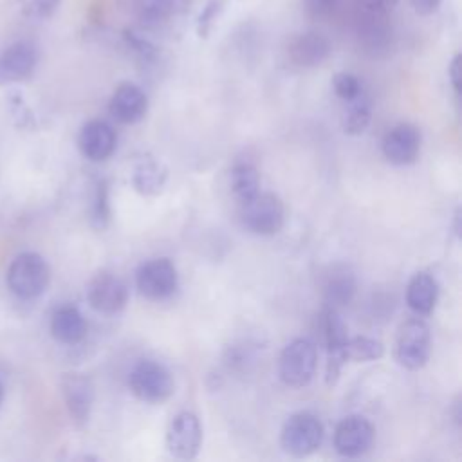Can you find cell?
Here are the masks:
<instances>
[{
  "mask_svg": "<svg viewBox=\"0 0 462 462\" xmlns=\"http://www.w3.org/2000/svg\"><path fill=\"white\" fill-rule=\"evenodd\" d=\"M5 282L9 291L20 300H34L42 296L51 282V269L38 253L25 251L13 258L7 267Z\"/></svg>",
  "mask_w": 462,
  "mask_h": 462,
  "instance_id": "6da1fadb",
  "label": "cell"
},
{
  "mask_svg": "<svg viewBox=\"0 0 462 462\" xmlns=\"http://www.w3.org/2000/svg\"><path fill=\"white\" fill-rule=\"evenodd\" d=\"M238 204L240 220L247 231L260 236H271L283 227L285 208L278 195L260 189L256 195Z\"/></svg>",
  "mask_w": 462,
  "mask_h": 462,
  "instance_id": "7a4b0ae2",
  "label": "cell"
},
{
  "mask_svg": "<svg viewBox=\"0 0 462 462\" xmlns=\"http://www.w3.org/2000/svg\"><path fill=\"white\" fill-rule=\"evenodd\" d=\"M128 388L139 401L161 404L173 395L175 381L168 366L153 359H144L132 368Z\"/></svg>",
  "mask_w": 462,
  "mask_h": 462,
  "instance_id": "3957f363",
  "label": "cell"
},
{
  "mask_svg": "<svg viewBox=\"0 0 462 462\" xmlns=\"http://www.w3.org/2000/svg\"><path fill=\"white\" fill-rule=\"evenodd\" d=\"M323 424L316 415L298 411L283 422L280 431V446L287 455L303 458L318 451L323 442Z\"/></svg>",
  "mask_w": 462,
  "mask_h": 462,
  "instance_id": "277c9868",
  "label": "cell"
},
{
  "mask_svg": "<svg viewBox=\"0 0 462 462\" xmlns=\"http://www.w3.org/2000/svg\"><path fill=\"white\" fill-rule=\"evenodd\" d=\"M316 365V345L307 337H296L283 346L278 357V375L283 384L291 388H303L312 381Z\"/></svg>",
  "mask_w": 462,
  "mask_h": 462,
  "instance_id": "5b68a950",
  "label": "cell"
},
{
  "mask_svg": "<svg viewBox=\"0 0 462 462\" xmlns=\"http://www.w3.org/2000/svg\"><path fill=\"white\" fill-rule=\"evenodd\" d=\"M431 354V332L422 318L406 319L395 337V359L406 370H420Z\"/></svg>",
  "mask_w": 462,
  "mask_h": 462,
  "instance_id": "8992f818",
  "label": "cell"
},
{
  "mask_svg": "<svg viewBox=\"0 0 462 462\" xmlns=\"http://www.w3.org/2000/svg\"><path fill=\"white\" fill-rule=\"evenodd\" d=\"M135 285L141 296L159 301L170 298L175 292L179 285V274L170 258H153L137 269Z\"/></svg>",
  "mask_w": 462,
  "mask_h": 462,
  "instance_id": "52a82bcc",
  "label": "cell"
},
{
  "mask_svg": "<svg viewBox=\"0 0 462 462\" xmlns=\"http://www.w3.org/2000/svg\"><path fill=\"white\" fill-rule=\"evenodd\" d=\"M319 330L323 343L327 346V368H325V379L327 384H336L341 366L346 363L343 357V346L348 339L346 325L343 323L341 316L336 309L325 307L319 316Z\"/></svg>",
  "mask_w": 462,
  "mask_h": 462,
  "instance_id": "ba28073f",
  "label": "cell"
},
{
  "mask_svg": "<svg viewBox=\"0 0 462 462\" xmlns=\"http://www.w3.org/2000/svg\"><path fill=\"white\" fill-rule=\"evenodd\" d=\"M202 446V426L195 413H177L166 430V448L175 458L191 460Z\"/></svg>",
  "mask_w": 462,
  "mask_h": 462,
  "instance_id": "9c48e42d",
  "label": "cell"
},
{
  "mask_svg": "<svg viewBox=\"0 0 462 462\" xmlns=\"http://www.w3.org/2000/svg\"><path fill=\"white\" fill-rule=\"evenodd\" d=\"M88 305L101 314H116L128 303V287L114 273L101 271L87 285Z\"/></svg>",
  "mask_w": 462,
  "mask_h": 462,
  "instance_id": "30bf717a",
  "label": "cell"
},
{
  "mask_svg": "<svg viewBox=\"0 0 462 462\" xmlns=\"http://www.w3.org/2000/svg\"><path fill=\"white\" fill-rule=\"evenodd\" d=\"M375 430L363 415H348L341 419L334 430V449L346 458L365 455L374 444Z\"/></svg>",
  "mask_w": 462,
  "mask_h": 462,
  "instance_id": "8fae6325",
  "label": "cell"
},
{
  "mask_svg": "<svg viewBox=\"0 0 462 462\" xmlns=\"http://www.w3.org/2000/svg\"><path fill=\"white\" fill-rule=\"evenodd\" d=\"M61 395L72 422L83 428L88 422L94 404V384L88 375L79 372H67L61 375Z\"/></svg>",
  "mask_w": 462,
  "mask_h": 462,
  "instance_id": "7c38bea8",
  "label": "cell"
},
{
  "mask_svg": "<svg viewBox=\"0 0 462 462\" xmlns=\"http://www.w3.org/2000/svg\"><path fill=\"white\" fill-rule=\"evenodd\" d=\"M420 132L410 123H399L392 126L383 137V155L395 166H406L415 162L420 152Z\"/></svg>",
  "mask_w": 462,
  "mask_h": 462,
  "instance_id": "4fadbf2b",
  "label": "cell"
},
{
  "mask_svg": "<svg viewBox=\"0 0 462 462\" xmlns=\"http://www.w3.org/2000/svg\"><path fill=\"white\" fill-rule=\"evenodd\" d=\"M116 130L101 119H92L85 123L78 135V146L83 157L99 162L108 159L116 150Z\"/></svg>",
  "mask_w": 462,
  "mask_h": 462,
  "instance_id": "5bb4252c",
  "label": "cell"
},
{
  "mask_svg": "<svg viewBox=\"0 0 462 462\" xmlns=\"http://www.w3.org/2000/svg\"><path fill=\"white\" fill-rule=\"evenodd\" d=\"M36 49L27 42H16L0 54V87L31 78L36 69Z\"/></svg>",
  "mask_w": 462,
  "mask_h": 462,
  "instance_id": "9a60e30c",
  "label": "cell"
},
{
  "mask_svg": "<svg viewBox=\"0 0 462 462\" xmlns=\"http://www.w3.org/2000/svg\"><path fill=\"white\" fill-rule=\"evenodd\" d=\"M148 110V97L141 87L135 83H121L110 101H108V112L110 116L123 123V125H134L144 117Z\"/></svg>",
  "mask_w": 462,
  "mask_h": 462,
  "instance_id": "2e32d148",
  "label": "cell"
},
{
  "mask_svg": "<svg viewBox=\"0 0 462 462\" xmlns=\"http://www.w3.org/2000/svg\"><path fill=\"white\" fill-rule=\"evenodd\" d=\"M330 42L327 36L316 31H305L296 34L287 47L289 60L303 69L318 67L330 56Z\"/></svg>",
  "mask_w": 462,
  "mask_h": 462,
  "instance_id": "e0dca14e",
  "label": "cell"
},
{
  "mask_svg": "<svg viewBox=\"0 0 462 462\" xmlns=\"http://www.w3.org/2000/svg\"><path fill=\"white\" fill-rule=\"evenodd\" d=\"M51 334L63 345H78L87 336V321L78 307L61 305L51 316Z\"/></svg>",
  "mask_w": 462,
  "mask_h": 462,
  "instance_id": "ac0fdd59",
  "label": "cell"
},
{
  "mask_svg": "<svg viewBox=\"0 0 462 462\" xmlns=\"http://www.w3.org/2000/svg\"><path fill=\"white\" fill-rule=\"evenodd\" d=\"M439 300V283L430 273H415L406 287V303L417 316L433 312Z\"/></svg>",
  "mask_w": 462,
  "mask_h": 462,
  "instance_id": "d6986e66",
  "label": "cell"
},
{
  "mask_svg": "<svg viewBox=\"0 0 462 462\" xmlns=\"http://www.w3.org/2000/svg\"><path fill=\"white\" fill-rule=\"evenodd\" d=\"M356 292V282L354 276L346 271H334L323 287V296H325V307L339 309L343 305H348L354 298Z\"/></svg>",
  "mask_w": 462,
  "mask_h": 462,
  "instance_id": "ffe728a7",
  "label": "cell"
},
{
  "mask_svg": "<svg viewBox=\"0 0 462 462\" xmlns=\"http://www.w3.org/2000/svg\"><path fill=\"white\" fill-rule=\"evenodd\" d=\"M166 179V170L152 157H143L134 170V186L143 195L157 193Z\"/></svg>",
  "mask_w": 462,
  "mask_h": 462,
  "instance_id": "44dd1931",
  "label": "cell"
},
{
  "mask_svg": "<svg viewBox=\"0 0 462 462\" xmlns=\"http://www.w3.org/2000/svg\"><path fill=\"white\" fill-rule=\"evenodd\" d=\"M346 110L343 114V130L348 135H361L372 119V108H370V101L365 96V92L361 96H357L356 99L346 103Z\"/></svg>",
  "mask_w": 462,
  "mask_h": 462,
  "instance_id": "7402d4cb",
  "label": "cell"
},
{
  "mask_svg": "<svg viewBox=\"0 0 462 462\" xmlns=\"http://www.w3.org/2000/svg\"><path fill=\"white\" fill-rule=\"evenodd\" d=\"M231 189L238 202H244L260 191V175L253 164L240 162L231 170Z\"/></svg>",
  "mask_w": 462,
  "mask_h": 462,
  "instance_id": "603a6c76",
  "label": "cell"
},
{
  "mask_svg": "<svg viewBox=\"0 0 462 462\" xmlns=\"http://www.w3.org/2000/svg\"><path fill=\"white\" fill-rule=\"evenodd\" d=\"M383 354H384V345L379 339L366 337V336L348 337L343 346L345 361L366 363V361H375L383 357Z\"/></svg>",
  "mask_w": 462,
  "mask_h": 462,
  "instance_id": "cb8c5ba5",
  "label": "cell"
},
{
  "mask_svg": "<svg viewBox=\"0 0 462 462\" xmlns=\"http://www.w3.org/2000/svg\"><path fill=\"white\" fill-rule=\"evenodd\" d=\"M134 9L144 22H162L175 13V0H132Z\"/></svg>",
  "mask_w": 462,
  "mask_h": 462,
  "instance_id": "d4e9b609",
  "label": "cell"
},
{
  "mask_svg": "<svg viewBox=\"0 0 462 462\" xmlns=\"http://www.w3.org/2000/svg\"><path fill=\"white\" fill-rule=\"evenodd\" d=\"M332 88H334L336 96L339 99H343L345 103H348L363 94L361 81L350 72H337L332 79Z\"/></svg>",
  "mask_w": 462,
  "mask_h": 462,
  "instance_id": "484cf974",
  "label": "cell"
},
{
  "mask_svg": "<svg viewBox=\"0 0 462 462\" xmlns=\"http://www.w3.org/2000/svg\"><path fill=\"white\" fill-rule=\"evenodd\" d=\"M110 218V206H108V186L105 180L97 182L96 195L92 202V224L96 227H105Z\"/></svg>",
  "mask_w": 462,
  "mask_h": 462,
  "instance_id": "4316f807",
  "label": "cell"
},
{
  "mask_svg": "<svg viewBox=\"0 0 462 462\" xmlns=\"http://www.w3.org/2000/svg\"><path fill=\"white\" fill-rule=\"evenodd\" d=\"M336 2L337 0H303V7L310 18L321 20L332 13V9L336 7Z\"/></svg>",
  "mask_w": 462,
  "mask_h": 462,
  "instance_id": "83f0119b",
  "label": "cell"
},
{
  "mask_svg": "<svg viewBox=\"0 0 462 462\" xmlns=\"http://www.w3.org/2000/svg\"><path fill=\"white\" fill-rule=\"evenodd\" d=\"M60 2L61 0H31L27 5V13L32 18L43 20V18H49L58 9Z\"/></svg>",
  "mask_w": 462,
  "mask_h": 462,
  "instance_id": "f1b7e54d",
  "label": "cell"
},
{
  "mask_svg": "<svg viewBox=\"0 0 462 462\" xmlns=\"http://www.w3.org/2000/svg\"><path fill=\"white\" fill-rule=\"evenodd\" d=\"M410 4H411L413 11H415L417 14H420V16H430V14H433V13L440 7L442 0H410Z\"/></svg>",
  "mask_w": 462,
  "mask_h": 462,
  "instance_id": "f546056e",
  "label": "cell"
},
{
  "mask_svg": "<svg viewBox=\"0 0 462 462\" xmlns=\"http://www.w3.org/2000/svg\"><path fill=\"white\" fill-rule=\"evenodd\" d=\"M448 74H449V79H451V85L455 88V92L458 94L460 92V54H455L451 63H449V69H448Z\"/></svg>",
  "mask_w": 462,
  "mask_h": 462,
  "instance_id": "4dcf8cb0",
  "label": "cell"
},
{
  "mask_svg": "<svg viewBox=\"0 0 462 462\" xmlns=\"http://www.w3.org/2000/svg\"><path fill=\"white\" fill-rule=\"evenodd\" d=\"M2 401H4V384L0 381V404H2Z\"/></svg>",
  "mask_w": 462,
  "mask_h": 462,
  "instance_id": "1f68e13d",
  "label": "cell"
}]
</instances>
